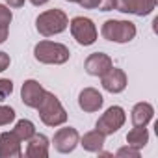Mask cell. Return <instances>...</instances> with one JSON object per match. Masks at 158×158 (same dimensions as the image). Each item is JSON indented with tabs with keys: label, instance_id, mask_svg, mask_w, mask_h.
Wrapping results in <instances>:
<instances>
[{
	"label": "cell",
	"instance_id": "obj_6",
	"mask_svg": "<svg viewBox=\"0 0 158 158\" xmlns=\"http://www.w3.org/2000/svg\"><path fill=\"white\" fill-rule=\"evenodd\" d=\"M127 121V115H125V110L121 106H110L97 121V130L102 132L104 136H110L114 132H117Z\"/></svg>",
	"mask_w": 158,
	"mask_h": 158
},
{
	"label": "cell",
	"instance_id": "obj_25",
	"mask_svg": "<svg viewBox=\"0 0 158 158\" xmlns=\"http://www.w3.org/2000/svg\"><path fill=\"white\" fill-rule=\"evenodd\" d=\"M10 67V56L6 52H0V73Z\"/></svg>",
	"mask_w": 158,
	"mask_h": 158
},
{
	"label": "cell",
	"instance_id": "obj_1",
	"mask_svg": "<svg viewBox=\"0 0 158 158\" xmlns=\"http://www.w3.org/2000/svg\"><path fill=\"white\" fill-rule=\"evenodd\" d=\"M35 110L39 112V117H41V121H43L47 127H60V125H63V123L67 121V112H65V108L61 106L60 99H58L54 93H50V91L45 93L43 101L39 102V106H37Z\"/></svg>",
	"mask_w": 158,
	"mask_h": 158
},
{
	"label": "cell",
	"instance_id": "obj_28",
	"mask_svg": "<svg viewBox=\"0 0 158 158\" xmlns=\"http://www.w3.org/2000/svg\"><path fill=\"white\" fill-rule=\"evenodd\" d=\"M67 2H80V0H67Z\"/></svg>",
	"mask_w": 158,
	"mask_h": 158
},
{
	"label": "cell",
	"instance_id": "obj_7",
	"mask_svg": "<svg viewBox=\"0 0 158 158\" xmlns=\"http://www.w3.org/2000/svg\"><path fill=\"white\" fill-rule=\"evenodd\" d=\"M78 139H80V136H78L76 128H73V127H63V128H60V130L54 134L52 143H54V149H56L58 152L67 154V152H73V151H74V147L78 145Z\"/></svg>",
	"mask_w": 158,
	"mask_h": 158
},
{
	"label": "cell",
	"instance_id": "obj_8",
	"mask_svg": "<svg viewBox=\"0 0 158 158\" xmlns=\"http://www.w3.org/2000/svg\"><path fill=\"white\" fill-rule=\"evenodd\" d=\"M101 80H102V88L108 93H121L127 88V82H128L125 71H121V69H117L114 65L101 76Z\"/></svg>",
	"mask_w": 158,
	"mask_h": 158
},
{
	"label": "cell",
	"instance_id": "obj_10",
	"mask_svg": "<svg viewBox=\"0 0 158 158\" xmlns=\"http://www.w3.org/2000/svg\"><path fill=\"white\" fill-rule=\"evenodd\" d=\"M21 138L11 130L0 134V158H17L23 154L21 151Z\"/></svg>",
	"mask_w": 158,
	"mask_h": 158
},
{
	"label": "cell",
	"instance_id": "obj_21",
	"mask_svg": "<svg viewBox=\"0 0 158 158\" xmlns=\"http://www.w3.org/2000/svg\"><path fill=\"white\" fill-rule=\"evenodd\" d=\"M15 119V110L11 106H0V127H6Z\"/></svg>",
	"mask_w": 158,
	"mask_h": 158
},
{
	"label": "cell",
	"instance_id": "obj_26",
	"mask_svg": "<svg viewBox=\"0 0 158 158\" xmlns=\"http://www.w3.org/2000/svg\"><path fill=\"white\" fill-rule=\"evenodd\" d=\"M6 2L10 4V8H21V6H24V0H6Z\"/></svg>",
	"mask_w": 158,
	"mask_h": 158
},
{
	"label": "cell",
	"instance_id": "obj_4",
	"mask_svg": "<svg viewBox=\"0 0 158 158\" xmlns=\"http://www.w3.org/2000/svg\"><path fill=\"white\" fill-rule=\"evenodd\" d=\"M101 34L104 39L112 43H128L136 37V26L130 21H115L110 19L102 24Z\"/></svg>",
	"mask_w": 158,
	"mask_h": 158
},
{
	"label": "cell",
	"instance_id": "obj_5",
	"mask_svg": "<svg viewBox=\"0 0 158 158\" xmlns=\"http://www.w3.org/2000/svg\"><path fill=\"white\" fill-rule=\"evenodd\" d=\"M69 26H71V34H73V37L76 39L78 45L88 47V45L95 43L97 28H95L91 19H88V17H74Z\"/></svg>",
	"mask_w": 158,
	"mask_h": 158
},
{
	"label": "cell",
	"instance_id": "obj_2",
	"mask_svg": "<svg viewBox=\"0 0 158 158\" xmlns=\"http://www.w3.org/2000/svg\"><path fill=\"white\" fill-rule=\"evenodd\" d=\"M69 26V19L65 15V11L61 10H48L43 11L37 19H35V28L43 37H50V35H58L61 34L65 28Z\"/></svg>",
	"mask_w": 158,
	"mask_h": 158
},
{
	"label": "cell",
	"instance_id": "obj_14",
	"mask_svg": "<svg viewBox=\"0 0 158 158\" xmlns=\"http://www.w3.org/2000/svg\"><path fill=\"white\" fill-rule=\"evenodd\" d=\"M154 115V108L149 104V102H138L134 108H132V123L134 127H147V123L152 119Z\"/></svg>",
	"mask_w": 158,
	"mask_h": 158
},
{
	"label": "cell",
	"instance_id": "obj_16",
	"mask_svg": "<svg viewBox=\"0 0 158 158\" xmlns=\"http://www.w3.org/2000/svg\"><path fill=\"white\" fill-rule=\"evenodd\" d=\"M127 141H128V145L134 147V149L145 147L147 141H149V132H147V128H145V127H134V128L127 134Z\"/></svg>",
	"mask_w": 158,
	"mask_h": 158
},
{
	"label": "cell",
	"instance_id": "obj_22",
	"mask_svg": "<svg viewBox=\"0 0 158 158\" xmlns=\"http://www.w3.org/2000/svg\"><path fill=\"white\" fill-rule=\"evenodd\" d=\"M11 91H13V82L8 80V78H0V101L8 99Z\"/></svg>",
	"mask_w": 158,
	"mask_h": 158
},
{
	"label": "cell",
	"instance_id": "obj_12",
	"mask_svg": "<svg viewBox=\"0 0 158 158\" xmlns=\"http://www.w3.org/2000/svg\"><path fill=\"white\" fill-rule=\"evenodd\" d=\"M102 102H104V99L95 88H86V89L80 91V95H78V106L88 114L99 112L102 108Z\"/></svg>",
	"mask_w": 158,
	"mask_h": 158
},
{
	"label": "cell",
	"instance_id": "obj_24",
	"mask_svg": "<svg viewBox=\"0 0 158 158\" xmlns=\"http://www.w3.org/2000/svg\"><path fill=\"white\" fill-rule=\"evenodd\" d=\"M114 8L121 13H130V0H114Z\"/></svg>",
	"mask_w": 158,
	"mask_h": 158
},
{
	"label": "cell",
	"instance_id": "obj_20",
	"mask_svg": "<svg viewBox=\"0 0 158 158\" xmlns=\"http://www.w3.org/2000/svg\"><path fill=\"white\" fill-rule=\"evenodd\" d=\"M84 10H99V11H110L114 10V0H80Z\"/></svg>",
	"mask_w": 158,
	"mask_h": 158
},
{
	"label": "cell",
	"instance_id": "obj_17",
	"mask_svg": "<svg viewBox=\"0 0 158 158\" xmlns=\"http://www.w3.org/2000/svg\"><path fill=\"white\" fill-rule=\"evenodd\" d=\"M13 15L11 10L4 4H0V43H4L8 39V32H10V23H11Z\"/></svg>",
	"mask_w": 158,
	"mask_h": 158
},
{
	"label": "cell",
	"instance_id": "obj_11",
	"mask_svg": "<svg viewBox=\"0 0 158 158\" xmlns=\"http://www.w3.org/2000/svg\"><path fill=\"white\" fill-rule=\"evenodd\" d=\"M112 65H114V63H112V58H110L108 54H102V52H93V54H89V56L86 58V63H84L88 74H91V76H102Z\"/></svg>",
	"mask_w": 158,
	"mask_h": 158
},
{
	"label": "cell",
	"instance_id": "obj_19",
	"mask_svg": "<svg viewBox=\"0 0 158 158\" xmlns=\"http://www.w3.org/2000/svg\"><path fill=\"white\" fill-rule=\"evenodd\" d=\"M13 132L21 138V141H26V139H30V138L35 134V127H34L32 121H28V119H21V121H17Z\"/></svg>",
	"mask_w": 158,
	"mask_h": 158
},
{
	"label": "cell",
	"instance_id": "obj_9",
	"mask_svg": "<svg viewBox=\"0 0 158 158\" xmlns=\"http://www.w3.org/2000/svg\"><path fill=\"white\" fill-rule=\"evenodd\" d=\"M45 93H47V89H45L37 80H26V82L23 84V89H21V99H23V102H24L26 106L37 108L39 102L43 101Z\"/></svg>",
	"mask_w": 158,
	"mask_h": 158
},
{
	"label": "cell",
	"instance_id": "obj_15",
	"mask_svg": "<svg viewBox=\"0 0 158 158\" xmlns=\"http://www.w3.org/2000/svg\"><path fill=\"white\" fill-rule=\"evenodd\" d=\"M104 138H106V136L95 128V130H91V132H86L84 138L78 139V141H80V145H82L86 151H89V152H99V151L102 149V145H104Z\"/></svg>",
	"mask_w": 158,
	"mask_h": 158
},
{
	"label": "cell",
	"instance_id": "obj_23",
	"mask_svg": "<svg viewBox=\"0 0 158 158\" xmlns=\"http://www.w3.org/2000/svg\"><path fill=\"white\" fill-rule=\"evenodd\" d=\"M115 156H119V158H139V149H134V147H121L117 152H115Z\"/></svg>",
	"mask_w": 158,
	"mask_h": 158
},
{
	"label": "cell",
	"instance_id": "obj_13",
	"mask_svg": "<svg viewBox=\"0 0 158 158\" xmlns=\"http://www.w3.org/2000/svg\"><path fill=\"white\" fill-rule=\"evenodd\" d=\"M26 156L30 158H47L48 156V139L43 134H34L30 139H26Z\"/></svg>",
	"mask_w": 158,
	"mask_h": 158
},
{
	"label": "cell",
	"instance_id": "obj_27",
	"mask_svg": "<svg viewBox=\"0 0 158 158\" xmlns=\"http://www.w3.org/2000/svg\"><path fill=\"white\" fill-rule=\"evenodd\" d=\"M30 2L34 4V6H43V4H47L48 0H30Z\"/></svg>",
	"mask_w": 158,
	"mask_h": 158
},
{
	"label": "cell",
	"instance_id": "obj_18",
	"mask_svg": "<svg viewBox=\"0 0 158 158\" xmlns=\"http://www.w3.org/2000/svg\"><path fill=\"white\" fill-rule=\"evenodd\" d=\"M156 6V0H130V13L145 17L149 15Z\"/></svg>",
	"mask_w": 158,
	"mask_h": 158
},
{
	"label": "cell",
	"instance_id": "obj_3",
	"mask_svg": "<svg viewBox=\"0 0 158 158\" xmlns=\"http://www.w3.org/2000/svg\"><path fill=\"white\" fill-rule=\"evenodd\" d=\"M34 56L41 63H50V65H61L69 60L71 52L65 45L54 43V41H39L34 48Z\"/></svg>",
	"mask_w": 158,
	"mask_h": 158
}]
</instances>
